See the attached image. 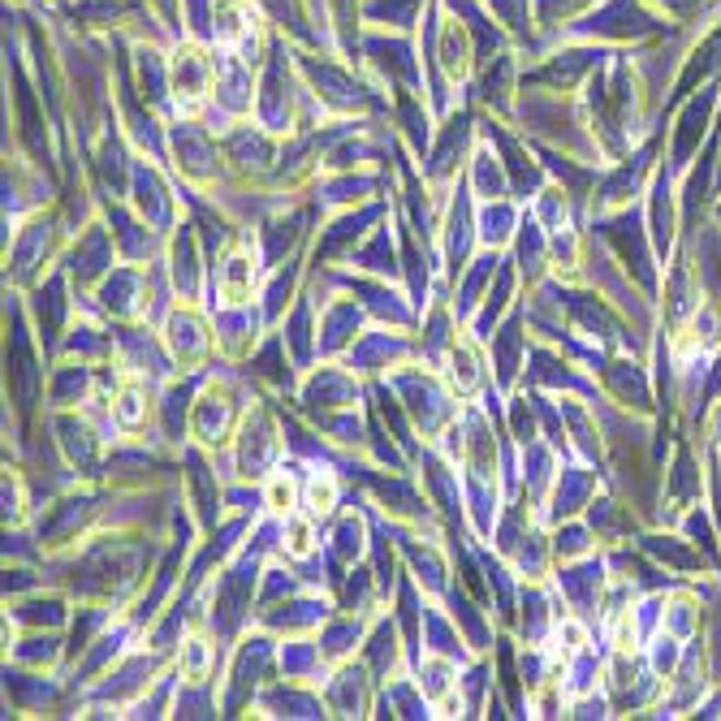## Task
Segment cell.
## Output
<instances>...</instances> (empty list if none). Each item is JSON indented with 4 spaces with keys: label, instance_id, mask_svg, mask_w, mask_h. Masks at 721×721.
<instances>
[{
    "label": "cell",
    "instance_id": "cell-1",
    "mask_svg": "<svg viewBox=\"0 0 721 721\" xmlns=\"http://www.w3.org/2000/svg\"><path fill=\"white\" fill-rule=\"evenodd\" d=\"M389 385L402 393V407H407V415L424 428L428 436L445 433V424L454 420V407H449V389H440V380L428 376V371H398V376H389Z\"/></svg>",
    "mask_w": 721,
    "mask_h": 721
},
{
    "label": "cell",
    "instance_id": "cell-2",
    "mask_svg": "<svg viewBox=\"0 0 721 721\" xmlns=\"http://www.w3.org/2000/svg\"><path fill=\"white\" fill-rule=\"evenodd\" d=\"M164 346H169V359L178 363V367H199V363L208 359L213 333H208L204 316L191 302H182L178 311H169V320H164Z\"/></svg>",
    "mask_w": 721,
    "mask_h": 721
},
{
    "label": "cell",
    "instance_id": "cell-3",
    "mask_svg": "<svg viewBox=\"0 0 721 721\" xmlns=\"http://www.w3.org/2000/svg\"><path fill=\"white\" fill-rule=\"evenodd\" d=\"M268 670H273V640L251 636L238 652V661H233V678H229V691H225V713L229 718L251 700V691L268 678Z\"/></svg>",
    "mask_w": 721,
    "mask_h": 721
},
{
    "label": "cell",
    "instance_id": "cell-4",
    "mask_svg": "<svg viewBox=\"0 0 721 721\" xmlns=\"http://www.w3.org/2000/svg\"><path fill=\"white\" fill-rule=\"evenodd\" d=\"M277 449H282V436H277V428H273V420H268L264 411L247 415L242 436H238V476H242V480H260V476H268Z\"/></svg>",
    "mask_w": 721,
    "mask_h": 721
},
{
    "label": "cell",
    "instance_id": "cell-5",
    "mask_svg": "<svg viewBox=\"0 0 721 721\" xmlns=\"http://www.w3.org/2000/svg\"><path fill=\"white\" fill-rule=\"evenodd\" d=\"M113 255H117V238H113V229H104V225H87L70 251L73 282H78V286L104 282V277L113 273Z\"/></svg>",
    "mask_w": 721,
    "mask_h": 721
},
{
    "label": "cell",
    "instance_id": "cell-6",
    "mask_svg": "<svg viewBox=\"0 0 721 721\" xmlns=\"http://www.w3.org/2000/svg\"><path fill=\"white\" fill-rule=\"evenodd\" d=\"M264 255H255L251 251V242L247 247H233L225 260L217 264V294H220V307H247L251 298H255V282H260V264Z\"/></svg>",
    "mask_w": 721,
    "mask_h": 721
},
{
    "label": "cell",
    "instance_id": "cell-7",
    "mask_svg": "<svg viewBox=\"0 0 721 721\" xmlns=\"http://www.w3.org/2000/svg\"><path fill=\"white\" fill-rule=\"evenodd\" d=\"M445 380H449V393L458 402H471L484 385H489V371H484V355H480V342L471 333H458L449 355H445Z\"/></svg>",
    "mask_w": 721,
    "mask_h": 721
},
{
    "label": "cell",
    "instance_id": "cell-8",
    "mask_svg": "<svg viewBox=\"0 0 721 721\" xmlns=\"http://www.w3.org/2000/svg\"><path fill=\"white\" fill-rule=\"evenodd\" d=\"M9 389L18 398L22 411L35 407L39 398V385H44V367L31 355V342H26V329H22V316H13V329H9Z\"/></svg>",
    "mask_w": 721,
    "mask_h": 721
},
{
    "label": "cell",
    "instance_id": "cell-9",
    "mask_svg": "<svg viewBox=\"0 0 721 721\" xmlns=\"http://www.w3.org/2000/svg\"><path fill=\"white\" fill-rule=\"evenodd\" d=\"M100 307L117 320H144L147 311V273L139 268H113L100 282Z\"/></svg>",
    "mask_w": 721,
    "mask_h": 721
},
{
    "label": "cell",
    "instance_id": "cell-10",
    "mask_svg": "<svg viewBox=\"0 0 721 721\" xmlns=\"http://www.w3.org/2000/svg\"><path fill=\"white\" fill-rule=\"evenodd\" d=\"M359 329H363V302L355 298H329L324 311H320V355H337L346 346L359 342Z\"/></svg>",
    "mask_w": 721,
    "mask_h": 721
},
{
    "label": "cell",
    "instance_id": "cell-11",
    "mask_svg": "<svg viewBox=\"0 0 721 721\" xmlns=\"http://www.w3.org/2000/svg\"><path fill=\"white\" fill-rule=\"evenodd\" d=\"M169 282L182 294V302H195L204 289V268H199V242H195V225H178L173 242H169Z\"/></svg>",
    "mask_w": 721,
    "mask_h": 721
},
{
    "label": "cell",
    "instance_id": "cell-12",
    "mask_svg": "<svg viewBox=\"0 0 721 721\" xmlns=\"http://www.w3.org/2000/svg\"><path fill=\"white\" fill-rule=\"evenodd\" d=\"M53 242H57V220H31L26 229H18V242H13V268L9 277L13 282H31L39 273V264L53 255Z\"/></svg>",
    "mask_w": 721,
    "mask_h": 721
},
{
    "label": "cell",
    "instance_id": "cell-13",
    "mask_svg": "<svg viewBox=\"0 0 721 721\" xmlns=\"http://www.w3.org/2000/svg\"><path fill=\"white\" fill-rule=\"evenodd\" d=\"M324 705L333 718H367L371 713V683L355 665H342L324 691Z\"/></svg>",
    "mask_w": 721,
    "mask_h": 721
},
{
    "label": "cell",
    "instance_id": "cell-14",
    "mask_svg": "<svg viewBox=\"0 0 721 721\" xmlns=\"http://www.w3.org/2000/svg\"><path fill=\"white\" fill-rule=\"evenodd\" d=\"M233 424V393L225 385H213L208 393H199L195 402V415H191V433L199 436L204 445H220L229 436Z\"/></svg>",
    "mask_w": 721,
    "mask_h": 721
},
{
    "label": "cell",
    "instance_id": "cell-15",
    "mask_svg": "<svg viewBox=\"0 0 721 721\" xmlns=\"http://www.w3.org/2000/svg\"><path fill=\"white\" fill-rule=\"evenodd\" d=\"M186 484H191V502L204 527H217L220 518V489H217V471L208 467V454L204 449H186Z\"/></svg>",
    "mask_w": 721,
    "mask_h": 721
},
{
    "label": "cell",
    "instance_id": "cell-16",
    "mask_svg": "<svg viewBox=\"0 0 721 721\" xmlns=\"http://www.w3.org/2000/svg\"><path fill=\"white\" fill-rule=\"evenodd\" d=\"M302 402L311 407H324V411H342V407H355L359 402V380L351 371H337V367H320L307 389H302Z\"/></svg>",
    "mask_w": 721,
    "mask_h": 721
},
{
    "label": "cell",
    "instance_id": "cell-17",
    "mask_svg": "<svg viewBox=\"0 0 721 721\" xmlns=\"http://www.w3.org/2000/svg\"><path fill=\"white\" fill-rule=\"evenodd\" d=\"M260 622L273 627V631H286V636H302V631L329 622V605H324L320 596H298V600H286V605H277V609L268 605V609L260 614Z\"/></svg>",
    "mask_w": 721,
    "mask_h": 721
},
{
    "label": "cell",
    "instance_id": "cell-18",
    "mask_svg": "<svg viewBox=\"0 0 721 721\" xmlns=\"http://www.w3.org/2000/svg\"><path fill=\"white\" fill-rule=\"evenodd\" d=\"M440 229H445L449 273L458 277V273L467 268V255H471V195H467V191L454 195V204H449V213H445V220H440Z\"/></svg>",
    "mask_w": 721,
    "mask_h": 721
},
{
    "label": "cell",
    "instance_id": "cell-19",
    "mask_svg": "<svg viewBox=\"0 0 721 721\" xmlns=\"http://www.w3.org/2000/svg\"><path fill=\"white\" fill-rule=\"evenodd\" d=\"M489 346H493V363H497V385H502V389H510V380H514L518 363L527 359V333H523V311H514V316L505 320L502 329H493Z\"/></svg>",
    "mask_w": 721,
    "mask_h": 721
},
{
    "label": "cell",
    "instance_id": "cell-20",
    "mask_svg": "<svg viewBox=\"0 0 721 721\" xmlns=\"http://www.w3.org/2000/svg\"><path fill=\"white\" fill-rule=\"evenodd\" d=\"M57 445H61V454H66V462L78 467L82 476H91L95 471V454H100V436L87 428V420H78V415H61L57 420Z\"/></svg>",
    "mask_w": 721,
    "mask_h": 721
},
{
    "label": "cell",
    "instance_id": "cell-21",
    "mask_svg": "<svg viewBox=\"0 0 721 721\" xmlns=\"http://www.w3.org/2000/svg\"><path fill=\"white\" fill-rule=\"evenodd\" d=\"M135 208L156 229H169L173 225V195L160 186V178L151 169H144V164L135 169Z\"/></svg>",
    "mask_w": 721,
    "mask_h": 721
},
{
    "label": "cell",
    "instance_id": "cell-22",
    "mask_svg": "<svg viewBox=\"0 0 721 721\" xmlns=\"http://www.w3.org/2000/svg\"><path fill=\"white\" fill-rule=\"evenodd\" d=\"M411 346L402 337H389V333H363L359 342L351 346V367L355 371H380V367H393L398 359H407Z\"/></svg>",
    "mask_w": 721,
    "mask_h": 721
},
{
    "label": "cell",
    "instance_id": "cell-23",
    "mask_svg": "<svg viewBox=\"0 0 721 721\" xmlns=\"http://www.w3.org/2000/svg\"><path fill=\"white\" fill-rule=\"evenodd\" d=\"M31 307H35V324H39L44 346H57V337H61V320H66V282H61V277H48L44 286L35 289Z\"/></svg>",
    "mask_w": 721,
    "mask_h": 721
},
{
    "label": "cell",
    "instance_id": "cell-24",
    "mask_svg": "<svg viewBox=\"0 0 721 721\" xmlns=\"http://www.w3.org/2000/svg\"><path fill=\"white\" fill-rule=\"evenodd\" d=\"M367 665L385 683L398 678V670H402V644H398V622L393 618H380L376 631L367 636Z\"/></svg>",
    "mask_w": 721,
    "mask_h": 721
},
{
    "label": "cell",
    "instance_id": "cell-25",
    "mask_svg": "<svg viewBox=\"0 0 721 721\" xmlns=\"http://www.w3.org/2000/svg\"><path fill=\"white\" fill-rule=\"evenodd\" d=\"M108 415H113V424L122 428V433H139L147 424V415H151V402H147V380L144 376H130L117 393H113V407H108Z\"/></svg>",
    "mask_w": 721,
    "mask_h": 721
},
{
    "label": "cell",
    "instance_id": "cell-26",
    "mask_svg": "<svg viewBox=\"0 0 721 721\" xmlns=\"http://www.w3.org/2000/svg\"><path fill=\"white\" fill-rule=\"evenodd\" d=\"M108 220H113V238H117V247H122L126 260H151V251L160 247V238H156L160 229H156V225H147L144 217L130 220L122 208H113Z\"/></svg>",
    "mask_w": 721,
    "mask_h": 721
},
{
    "label": "cell",
    "instance_id": "cell-27",
    "mask_svg": "<svg viewBox=\"0 0 721 721\" xmlns=\"http://www.w3.org/2000/svg\"><path fill=\"white\" fill-rule=\"evenodd\" d=\"M497 268H502V255H497V251L476 260V268L462 277V286H458V298H454V311H458V320H471V316H476V307H480V302H484V294H489L484 286H493Z\"/></svg>",
    "mask_w": 721,
    "mask_h": 721
},
{
    "label": "cell",
    "instance_id": "cell-28",
    "mask_svg": "<svg viewBox=\"0 0 721 721\" xmlns=\"http://www.w3.org/2000/svg\"><path fill=\"white\" fill-rule=\"evenodd\" d=\"M273 718H324V700H316V696H307V691H298L294 687V678H286V687L277 683V687H268L264 691V700H260Z\"/></svg>",
    "mask_w": 721,
    "mask_h": 721
},
{
    "label": "cell",
    "instance_id": "cell-29",
    "mask_svg": "<svg viewBox=\"0 0 721 721\" xmlns=\"http://www.w3.org/2000/svg\"><path fill=\"white\" fill-rule=\"evenodd\" d=\"M367 644L363 640V622L355 614H346V618H329V627H324V636H320V656L329 661V665H346V656Z\"/></svg>",
    "mask_w": 721,
    "mask_h": 721
},
{
    "label": "cell",
    "instance_id": "cell-30",
    "mask_svg": "<svg viewBox=\"0 0 721 721\" xmlns=\"http://www.w3.org/2000/svg\"><path fill=\"white\" fill-rule=\"evenodd\" d=\"M510 294H514V273H510V260H502V268H497L493 286H489V294H484V302H480V307H476V316H471L476 337H493V324L502 320Z\"/></svg>",
    "mask_w": 721,
    "mask_h": 721
},
{
    "label": "cell",
    "instance_id": "cell-31",
    "mask_svg": "<svg viewBox=\"0 0 721 721\" xmlns=\"http://www.w3.org/2000/svg\"><path fill=\"white\" fill-rule=\"evenodd\" d=\"M316 523L320 518H311L307 510H294L282 518V536H277V549L294 558V562H307V558H316Z\"/></svg>",
    "mask_w": 721,
    "mask_h": 721
},
{
    "label": "cell",
    "instance_id": "cell-32",
    "mask_svg": "<svg viewBox=\"0 0 721 721\" xmlns=\"http://www.w3.org/2000/svg\"><path fill=\"white\" fill-rule=\"evenodd\" d=\"M173 78H178V100L182 104H199L208 91V61L199 48H182L173 61Z\"/></svg>",
    "mask_w": 721,
    "mask_h": 721
},
{
    "label": "cell",
    "instance_id": "cell-33",
    "mask_svg": "<svg viewBox=\"0 0 721 721\" xmlns=\"http://www.w3.org/2000/svg\"><path fill=\"white\" fill-rule=\"evenodd\" d=\"M337 497H342L337 476H333L329 467H311V476L302 480V510H307L311 518H329V514L337 510Z\"/></svg>",
    "mask_w": 721,
    "mask_h": 721
},
{
    "label": "cell",
    "instance_id": "cell-34",
    "mask_svg": "<svg viewBox=\"0 0 721 721\" xmlns=\"http://www.w3.org/2000/svg\"><path fill=\"white\" fill-rule=\"evenodd\" d=\"M376 217H380V208H359V213H346V217H337L324 233H320V251L324 255H337V251H346L351 242H359L363 225H376Z\"/></svg>",
    "mask_w": 721,
    "mask_h": 721
},
{
    "label": "cell",
    "instance_id": "cell-35",
    "mask_svg": "<svg viewBox=\"0 0 721 721\" xmlns=\"http://www.w3.org/2000/svg\"><path fill=\"white\" fill-rule=\"evenodd\" d=\"M329 553H333V562H337V566H355L363 553H367V523H363L359 514H342V523H337V531H333Z\"/></svg>",
    "mask_w": 721,
    "mask_h": 721
},
{
    "label": "cell",
    "instance_id": "cell-36",
    "mask_svg": "<svg viewBox=\"0 0 721 721\" xmlns=\"http://www.w3.org/2000/svg\"><path fill=\"white\" fill-rule=\"evenodd\" d=\"M87 389H91V367L78 359L57 367L53 376V389H48V402L53 407H73V402H87Z\"/></svg>",
    "mask_w": 721,
    "mask_h": 721
},
{
    "label": "cell",
    "instance_id": "cell-37",
    "mask_svg": "<svg viewBox=\"0 0 721 721\" xmlns=\"http://www.w3.org/2000/svg\"><path fill=\"white\" fill-rule=\"evenodd\" d=\"M351 264H359L363 273H371V277L393 273V233L389 229H376L363 247H351Z\"/></svg>",
    "mask_w": 721,
    "mask_h": 721
},
{
    "label": "cell",
    "instance_id": "cell-38",
    "mask_svg": "<svg viewBox=\"0 0 721 721\" xmlns=\"http://www.w3.org/2000/svg\"><path fill=\"white\" fill-rule=\"evenodd\" d=\"M13 622L57 631V627H66V600L53 596V592H48V596H31V600H22V605L13 609Z\"/></svg>",
    "mask_w": 721,
    "mask_h": 721
},
{
    "label": "cell",
    "instance_id": "cell-39",
    "mask_svg": "<svg viewBox=\"0 0 721 721\" xmlns=\"http://www.w3.org/2000/svg\"><path fill=\"white\" fill-rule=\"evenodd\" d=\"M217 324L225 329V333H217V342H220V351L225 355H242L251 342H255V316L251 311H242V307H225L217 316Z\"/></svg>",
    "mask_w": 721,
    "mask_h": 721
},
{
    "label": "cell",
    "instance_id": "cell-40",
    "mask_svg": "<svg viewBox=\"0 0 721 721\" xmlns=\"http://www.w3.org/2000/svg\"><path fill=\"white\" fill-rule=\"evenodd\" d=\"M264 505L273 510V518H286L302 505L298 502V480H294L289 467H277V471L264 476Z\"/></svg>",
    "mask_w": 721,
    "mask_h": 721
},
{
    "label": "cell",
    "instance_id": "cell-41",
    "mask_svg": "<svg viewBox=\"0 0 721 721\" xmlns=\"http://www.w3.org/2000/svg\"><path fill=\"white\" fill-rule=\"evenodd\" d=\"M514 220L518 217H514V208H510L505 199H489V204H484V213H480V238L497 251V247H505V242L518 233V229H514Z\"/></svg>",
    "mask_w": 721,
    "mask_h": 721
},
{
    "label": "cell",
    "instance_id": "cell-42",
    "mask_svg": "<svg viewBox=\"0 0 721 721\" xmlns=\"http://www.w3.org/2000/svg\"><path fill=\"white\" fill-rule=\"evenodd\" d=\"M471 182H476V195L489 204V199H505L510 173H505V164L493 156V151H480V156H476V173H471Z\"/></svg>",
    "mask_w": 721,
    "mask_h": 721
},
{
    "label": "cell",
    "instance_id": "cell-43",
    "mask_svg": "<svg viewBox=\"0 0 721 721\" xmlns=\"http://www.w3.org/2000/svg\"><path fill=\"white\" fill-rule=\"evenodd\" d=\"M4 687L13 691V709H35V705H44V700H53V683H44V678H35V674H18V670H4Z\"/></svg>",
    "mask_w": 721,
    "mask_h": 721
},
{
    "label": "cell",
    "instance_id": "cell-44",
    "mask_svg": "<svg viewBox=\"0 0 721 721\" xmlns=\"http://www.w3.org/2000/svg\"><path fill=\"white\" fill-rule=\"evenodd\" d=\"M351 289H355V294H367L363 302H367V307H371L380 320H393V324H407V320H411V311L398 302V294H389V289L380 286V282H363V277H355V282H351Z\"/></svg>",
    "mask_w": 721,
    "mask_h": 721
},
{
    "label": "cell",
    "instance_id": "cell-45",
    "mask_svg": "<svg viewBox=\"0 0 721 721\" xmlns=\"http://www.w3.org/2000/svg\"><path fill=\"white\" fill-rule=\"evenodd\" d=\"M445 596H449V605H454V609H449V618L462 627V636L471 640V649H489V644H484V640H489V627H484V618L476 614V605H471L458 587H449Z\"/></svg>",
    "mask_w": 721,
    "mask_h": 721
},
{
    "label": "cell",
    "instance_id": "cell-46",
    "mask_svg": "<svg viewBox=\"0 0 721 721\" xmlns=\"http://www.w3.org/2000/svg\"><path fill=\"white\" fill-rule=\"evenodd\" d=\"M182 683H208V674H213V644L204 640V636H191V640H182Z\"/></svg>",
    "mask_w": 721,
    "mask_h": 721
},
{
    "label": "cell",
    "instance_id": "cell-47",
    "mask_svg": "<svg viewBox=\"0 0 721 721\" xmlns=\"http://www.w3.org/2000/svg\"><path fill=\"white\" fill-rule=\"evenodd\" d=\"M9 652H13V661H18V665L39 670V665H53V661L61 656V640H57V636H31V640H22V644L13 640Z\"/></svg>",
    "mask_w": 721,
    "mask_h": 721
},
{
    "label": "cell",
    "instance_id": "cell-48",
    "mask_svg": "<svg viewBox=\"0 0 721 721\" xmlns=\"http://www.w3.org/2000/svg\"><path fill=\"white\" fill-rule=\"evenodd\" d=\"M324 665V656H320V644H302V640H294V644H286L282 649V674L286 678H307V674H316Z\"/></svg>",
    "mask_w": 721,
    "mask_h": 721
},
{
    "label": "cell",
    "instance_id": "cell-49",
    "mask_svg": "<svg viewBox=\"0 0 721 721\" xmlns=\"http://www.w3.org/2000/svg\"><path fill=\"white\" fill-rule=\"evenodd\" d=\"M178 156H182V169L191 178H213L217 173V164H213L217 151L204 144V139H195V135H178Z\"/></svg>",
    "mask_w": 721,
    "mask_h": 721
},
{
    "label": "cell",
    "instance_id": "cell-50",
    "mask_svg": "<svg viewBox=\"0 0 721 721\" xmlns=\"http://www.w3.org/2000/svg\"><path fill=\"white\" fill-rule=\"evenodd\" d=\"M402 260H407V277H411V298L424 307V302H428V264H424V255H420L411 229H402Z\"/></svg>",
    "mask_w": 721,
    "mask_h": 721
},
{
    "label": "cell",
    "instance_id": "cell-51",
    "mask_svg": "<svg viewBox=\"0 0 721 721\" xmlns=\"http://www.w3.org/2000/svg\"><path fill=\"white\" fill-rule=\"evenodd\" d=\"M286 342L298 351V367H307V359H311V302L294 307V316L286 320Z\"/></svg>",
    "mask_w": 721,
    "mask_h": 721
},
{
    "label": "cell",
    "instance_id": "cell-52",
    "mask_svg": "<svg viewBox=\"0 0 721 721\" xmlns=\"http://www.w3.org/2000/svg\"><path fill=\"white\" fill-rule=\"evenodd\" d=\"M583 497H587V476H583V471H562L558 484H553V505H558V514L579 510Z\"/></svg>",
    "mask_w": 721,
    "mask_h": 721
},
{
    "label": "cell",
    "instance_id": "cell-53",
    "mask_svg": "<svg viewBox=\"0 0 721 721\" xmlns=\"http://www.w3.org/2000/svg\"><path fill=\"white\" fill-rule=\"evenodd\" d=\"M294 277H298V264L289 260L286 273H277V282H273V289H268V302H264V320H277L282 311H286L289 294H294Z\"/></svg>",
    "mask_w": 721,
    "mask_h": 721
},
{
    "label": "cell",
    "instance_id": "cell-54",
    "mask_svg": "<svg viewBox=\"0 0 721 721\" xmlns=\"http://www.w3.org/2000/svg\"><path fill=\"white\" fill-rule=\"evenodd\" d=\"M298 587V579L289 575V571H282V566H268L264 571V592H260V609H268L277 596H289Z\"/></svg>",
    "mask_w": 721,
    "mask_h": 721
},
{
    "label": "cell",
    "instance_id": "cell-55",
    "mask_svg": "<svg viewBox=\"0 0 721 721\" xmlns=\"http://www.w3.org/2000/svg\"><path fill=\"white\" fill-rule=\"evenodd\" d=\"M536 217L545 220L549 229H562V220H566V191H545L540 195V204H536Z\"/></svg>",
    "mask_w": 721,
    "mask_h": 721
},
{
    "label": "cell",
    "instance_id": "cell-56",
    "mask_svg": "<svg viewBox=\"0 0 721 721\" xmlns=\"http://www.w3.org/2000/svg\"><path fill=\"white\" fill-rule=\"evenodd\" d=\"M510 424H514L518 445H531V440H536V424H531V411H527V393H514V402H510Z\"/></svg>",
    "mask_w": 721,
    "mask_h": 721
},
{
    "label": "cell",
    "instance_id": "cell-57",
    "mask_svg": "<svg viewBox=\"0 0 721 721\" xmlns=\"http://www.w3.org/2000/svg\"><path fill=\"white\" fill-rule=\"evenodd\" d=\"M583 540H587V536H583L579 527L558 531V553H562V558H575V553H583Z\"/></svg>",
    "mask_w": 721,
    "mask_h": 721
},
{
    "label": "cell",
    "instance_id": "cell-58",
    "mask_svg": "<svg viewBox=\"0 0 721 721\" xmlns=\"http://www.w3.org/2000/svg\"><path fill=\"white\" fill-rule=\"evenodd\" d=\"M713 436H718V440H721V407H718V411H713Z\"/></svg>",
    "mask_w": 721,
    "mask_h": 721
}]
</instances>
